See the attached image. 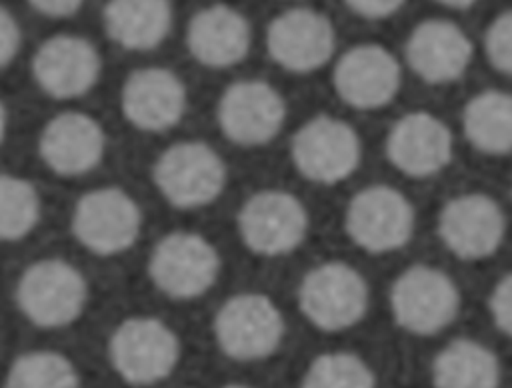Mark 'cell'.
Here are the masks:
<instances>
[{"instance_id":"cell-30","label":"cell","mask_w":512,"mask_h":388,"mask_svg":"<svg viewBox=\"0 0 512 388\" xmlns=\"http://www.w3.org/2000/svg\"><path fill=\"white\" fill-rule=\"evenodd\" d=\"M22 34L16 18L0 6V68L10 64L20 50Z\"/></svg>"},{"instance_id":"cell-12","label":"cell","mask_w":512,"mask_h":388,"mask_svg":"<svg viewBox=\"0 0 512 388\" xmlns=\"http://www.w3.org/2000/svg\"><path fill=\"white\" fill-rule=\"evenodd\" d=\"M216 118L222 134L230 142L242 148L264 146L282 130L286 102L266 80H236L222 92Z\"/></svg>"},{"instance_id":"cell-22","label":"cell","mask_w":512,"mask_h":388,"mask_svg":"<svg viewBox=\"0 0 512 388\" xmlns=\"http://www.w3.org/2000/svg\"><path fill=\"white\" fill-rule=\"evenodd\" d=\"M106 34L126 50H152L172 28L170 0H108L102 10Z\"/></svg>"},{"instance_id":"cell-15","label":"cell","mask_w":512,"mask_h":388,"mask_svg":"<svg viewBox=\"0 0 512 388\" xmlns=\"http://www.w3.org/2000/svg\"><path fill=\"white\" fill-rule=\"evenodd\" d=\"M102 72L96 46L76 34L46 38L32 56V76L38 88L56 100L80 98L90 92Z\"/></svg>"},{"instance_id":"cell-1","label":"cell","mask_w":512,"mask_h":388,"mask_svg":"<svg viewBox=\"0 0 512 388\" xmlns=\"http://www.w3.org/2000/svg\"><path fill=\"white\" fill-rule=\"evenodd\" d=\"M88 290L76 266L62 258H42L22 270L14 294L20 312L34 326L62 328L80 318Z\"/></svg>"},{"instance_id":"cell-13","label":"cell","mask_w":512,"mask_h":388,"mask_svg":"<svg viewBox=\"0 0 512 388\" xmlns=\"http://www.w3.org/2000/svg\"><path fill=\"white\" fill-rule=\"evenodd\" d=\"M336 32L330 18L312 8H290L274 16L266 30L270 58L288 72L308 74L334 54Z\"/></svg>"},{"instance_id":"cell-16","label":"cell","mask_w":512,"mask_h":388,"mask_svg":"<svg viewBox=\"0 0 512 388\" xmlns=\"http://www.w3.org/2000/svg\"><path fill=\"white\" fill-rule=\"evenodd\" d=\"M400 64L380 44L348 48L334 66V90L342 102L358 110H376L394 100L400 90Z\"/></svg>"},{"instance_id":"cell-4","label":"cell","mask_w":512,"mask_h":388,"mask_svg":"<svg viewBox=\"0 0 512 388\" xmlns=\"http://www.w3.org/2000/svg\"><path fill=\"white\" fill-rule=\"evenodd\" d=\"M70 230L88 252L116 256L132 248L140 238L142 210L122 188H94L76 200Z\"/></svg>"},{"instance_id":"cell-5","label":"cell","mask_w":512,"mask_h":388,"mask_svg":"<svg viewBox=\"0 0 512 388\" xmlns=\"http://www.w3.org/2000/svg\"><path fill=\"white\" fill-rule=\"evenodd\" d=\"M108 354L114 370L128 384L150 386L168 378L176 368L180 340L160 318L132 316L112 332Z\"/></svg>"},{"instance_id":"cell-20","label":"cell","mask_w":512,"mask_h":388,"mask_svg":"<svg viewBox=\"0 0 512 388\" xmlns=\"http://www.w3.org/2000/svg\"><path fill=\"white\" fill-rule=\"evenodd\" d=\"M474 54L466 32L442 18L422 20L406 40V60L412 72L428 84H450L458 80Z\"/></svg>"},{"instance_id":"cell-26","label":"cell","mask_w":512,"mask_h":388,"mask_svg":"<svg viewBox=\"0 0 512 388\" xmlns=\"http://www.w3.org/2000/svg\"><path fill=\"white\" fill-rule=\"evenodd\" d=\"M4 388H80V378L60 352L32 350L10 364Z\"/></svg>"},{"instance_id":"cell-31","label":"cell","mask_w":512,"mask_h":388,"mask_svg":"<svg viewBox=\"0 0 512 388\" xmlns=\"http://www.w3.org/2000/svg\"><path fill=\"white\" fill-rule=\"evenodd\" d=\"M346 6L368 20H380L396 14L406 0H344Z\"/></svg>"},{"instance_id":"cell-33","label":"cell","mask_w":512,"mask_h":388,"mask_svg":"<svg viewBox=\"0 0 512 388\" xmlns=\"http://www.w3.org/2000/svg\"><path fill=\"white\" fill-rule=\"evenodd\" d=\"M6 130H8V110H6V106L0 100V144L6 138Z\"/></svg>"},{"instance_id":"cell-32","label":"cell","mask_w":512,"mask_h":388,"mask_svg":"<svg viewBox=\"0 0 512 388\" xmlns=\"http://www.w3.org/2000/svg\"><path fill=\"white\" fill-rule=\"evenodd\" d=\"M28 4L44 16L66 18L76 14L82 8L84 0H28Z\"/></svg>"},{"instance_id":"cell-18","label":"cell","mask_w":512,"mask_h":388,"mask_svg":"<svg viewBox=\"0 0 512 388\" xmlns=\"http://www.w3.org/2000/svg\"><path fill=\"white\" fill-rule=\"evenodd\" d=\"M452 144L450 128L438 116L418 110L392 124L386 138V156L402 174L426 178L450 164Z\"/></svg>"},{"instance_id":"cell-2","label":"cell","mask_w":512,"mask_h":388,"mask_svg":"<svg viewBox=\"0 0 512 388\" xmlns=\"http://www.w3.org/2000/svg\"><path fill=\"white\" fill-rule=\"evenodd\" d=\"M226 164L206 142L182 140L168 146L154 162L152 180L174 208L194 210L218 200L226 186Z\"/></svg>"},{"instance_id":"cell-24","label":"cell","mask_w":512,"mask_h":388,"mask_svg":"<svg viewBox=\"0 0 512 388\" xmlns=\"http://www.w3.org/2000/svg\"><path fill=\"white\" fill-rule=\"evenodd\" d=\"M462 126L478 152L492 156L512 152V94L484 90L472 96L462 110Z\"/></svg>"},{"instance_id":"cell-21","label":"cell","mask_w":512,"mask_h":388,"mask_svg":"<svg viewBox=\"0 0 512 388\" xmlns=\"http://www.w3.org/2000/svg\"><path fill=\"white\" fill-rule=\"evenodd\" d=\"M252 28L236 8L214 4L198 10L186 30V46L206 68H228L242 62L250 50Z\"/></svg>"},{"instance_id":"cell-8","label":"cell","mask_w":512,"mask_h":388,"mask_svg":"<svg viewBox=\"0 0 512 388\" xmlns=\"http://www.w3.org/2000/svg\"><path fill=\"white\" fill-rule=\"evenodd\" d=\"M284 318L274 300L260 292H240L222 302L214 316V338L234 360H262L276 352Z\"/></svg>"},{"instance_id":"cell-27","label":"cell","mask_w":512,"mask_h":388,"mask_svg":"<svg viewBox=\"0 0 512 388\" xmlns=\"http://www.w3.org/2000/svg\"><path fill=\"white\" fill-rule=\"evenodd\" d=\"M302 388H376V380L360 356L352 352H326L310 362Z\"/></svg>"},{"instance_id":"cell-28","label":"cell","mask_w":512,"mask_h":388,"mask_svg":"<svg viewBox=\"0 0 512 388\" xmlns=\"http://www.w3.org/2000/svg\"><path fill=\"white\" fill-rule=\"evenodd\" d=\"M484 50L490 64L512 76V10L498 14L484 36Z\"/></svg>"},{"instance_id":"cell-11","label":"cell","mask_w":512,"mask_h":388,"mask_svg":"<svg viewBox=\"0 0 512 388\" xmlns=\"http://www.w3.org/2000/svg\"><path fill=\"white\" fill-rule=\"evenodd\" d=\"M414 206L396 188L376 184L362 188L346 206L344 228L350 240L372 254L402 248L414 232Z\"/></svg>"},{"instance_id":"cell-3","label":"cell","mask_w":512,"mask_h":388,"mask_svg":"<svg viewBox=\"0 0 512 388\" xmlns=\"http://www.w3.org/2000/svg\"><path fill=\"white\" fill-rule=\"evenodd\" d=\"M218 274V250L196 232H170L154 244L148 256L150 282L172 300H194L206 294Z\"/></svg>"},{"instance_id":"cell-7","label":"cell","mask_w":512,"mask_h":388,"mask_svg":"<svg viewBox=\"0 0 512 388\" xmlns=\"http://www.w3.org/2000/svg\"><path fill=\"white\" fill-rule=\"evenodd\" d=\"M242 244L258 256H284L294 252L308 234L310 218L300 198L288 190L268 188L246 198L238 210Z\"/></svg>"},{"instance_id":"cell-25","label":"cell","mask_w":512,"mask_h":388,"mask_svg":"<svg viewBox=\"0 0 512 388\" xmlns=\"http://www.w3.org/2000/svg\"><path fill=\"white\" fill-rule=\"evenodd\" d=\"M40 212V194L30 180L0 174V242L26 238L36 228Z\"/></svg>"},{"instance_id":"cell-23","label":"cell","mask_w":512,"mask_h":388,"mask_svg":"<svg viewBox=\"0 0 512 388\" xmlns=\"http://www.w3.org/2000/svg\"><path fill=\"white\" fill-rule=\"evenodd\" d=\"M432 382L434 388H498L500 362L484 344L460 338L434 358Z\"/></svg>"},{"instance_id":"cell-19","label":"cell","mask_w":512,"mask_h":388,"mask_svg":"<svg viewBox=\"0 0 512 388\" xmlns=\"http://www.w3.org/2000/svg\"><path fill=\"white\" fill-rule=\"evenodd\" d=\"M106 152V134L86 112H60L50 118L38 138L42 162L58 176L92 172Z\"/></svg>"},{"instance_id":"cell-29","label":"cell","mask_w":512,"mask_h":388,"mask_svg":"<svg viewBox=\"0 0 512 388\" xmlns=\"http://www.w3.org/2000/svg\"><path fill=\"white\" fill-rule=\"evenodd\" d=\"M490 314L494 324L508 336H512V272L498 280L490 294Z\"/></svg>"},{"instance_id":"cell-6","label":"cell","mask_w":512,"mask_h":388,"mask_svg":"<svg viewBox=\"0 0 512 388\" xmlns=\"http://www.w3.org/2000/svg\"><path fill=\"white\" fill-rule=\"evenodd\" d=\"M298 306L316 328L346 330L358 324L368 310V284L346 262H322L300 280Z\"/></svg>"},{"instance_id":"cell-17","label":"cell","mask_w":512,"mask_h":388,"mask_svg":"<svg viewBox=\"0 0 512 388\" xmlns=\"http://www.w3.org/2000/svg\"><path fill=\"white\" fill-rule=\"evenodd\" d=\"M186 100L182 78L162 66L130 72L120 92L124 118L142 132H164L176 126L186 112Z\"/></svg>"},{"instance_id":"cell-14","label":"cell","mask_w":512,"mask_h":388,"mask_svg":"<svg viewBox=\"0 0 512 388\" xmlns=\"http://www.w3.org/2000/svg\"><path fill=\"white\" fill-rule=\"evenodd\" d=\"M438 234L460 260H484L500 248L506 218L500 204L488 194H460L442 206Z\"/></svg>"},{"instance_id":"cell-35","label":"cell","mask_w":512,"mask_h":388,"mask_svg":"<svg viewBox=\"0 0 512 388\" xmlns=\"http://www.w3.org/2000/svg\"><path fill=\"white\" fill-rule=\"evenodd\" d=\"M222 388H250V386H242V384H228V386H222Z\"/></svg>"},{"instance_id":"cell-34","label":"cell","mask_w":512,"mask_h":388,"mask_svg":"<svg viewBox=\"0 0 512 388\" xmlns=\"http://www.w3.org/2000/svg\"><path fill=\"white\" fill-rule=\"evenodd\" d=\"M436 2H440V4H444V6H448V8H468V6H472L476 0H436Z\"/></svg>"},{"instance_id":"cell-9","label":"cell","mask_w":512,"mask_h":388,"mask_svg":"<svg viewBox=\"0 0 512 388\" xmlns=\"http://www.w3.org/2000/svg\"><path fill=\"white\" fill-rule=\"evenodd\" d=\"M396 324L412 334L428 336L446 328L460 310V292L440 268L416 264L406 268L390 288Z\"/></svg>"},{"instance_id":"cell-10","label":"cell","mask_w":512,"mask_h":388,"mask_svg":"<svg viewBox=\"0 0 512 388\" xmlns=\"http://www.w3.org/2000/svg\"><path fill=\"white\" fill-rule=\"evenodd\" d=\"M290 156L306 180L330 186L354 174L362 158V144L348 122L320 114L296 130Z\"/></svg>"}]
</instances>
